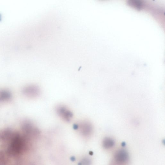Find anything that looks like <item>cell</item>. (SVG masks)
I'll list each match as a JSON object with an SVG mask.
<instances>
[{"instance_id": "cell-6", "label": "cell", "mask_w": 165, "mask_h": 165, "mask_svg": "<svg viewBox=\"0 0 165 165\" xmlns=\"http://www.w3.org/2000/svg\"><path fill=\"white\" fill-rule=\"evenodd\" d=\"M25 92L26 93V94L28 95V96L34 97L39 94V90L38 88L33 86L26 89Z\"/></svg>"}, {"instance_id": "cell-7", "label": "cell", "mask_w": 165, "mask_h": 165, "mask_svg": "<svg viewBox=\"0 0 165 165\" xmlns=\"http://www.w3.org/2000/svg\"><path fill=\"white\" fill-rule=\"evenodd\" d=\"M10 95L8 93L5 92H0V101L8 99L9 98Z\"/></svg>"}, {"instance_id": "cell-4", "label": "cell", "mask_w": 165, "mask_h": 165, "mask_svg": "<svg viewBox=\"0 0 165 165\" xmlns=\"http://www.w3.org/2000/svg\"><path fill=\"white\" fill-rule=\"evenodd\" d=\"M58 114L63 119L69 121L72 118L73 115L68 109L63 106H59L56 109Z\"/></svg>"}, {"instance_id": "cell-5", "label": "cell", "mask_w": 165, "mask_h": 165, "mask_svg": "<svg viewBox=\"0 0 165 165\" xmlns=\"http://www.w3.org/2000/svg\"><path fill=\"white\" fill-rule=\"evenodd\" d=\"M115 144L114 140L112 138L106 137L103 142V147L106 149H109L114 147Z\"/></svg>"}, {"instance_id": "cell-2", "label": "cell", "mask_w": 165, "mask_h": 165, "mask_svg": "<svg viewBox=\"0 0 165 165\" xmlns=\"http://www.w3.org/2000/svg\"><path fill=\"white\" fill-rule=\"evenodd\" d=\"M22 145V141L20 137L18 135L14 136L9 149V152L11 154H17L20 151Z\"/></svg>"}, {"instance_id": "cell-1", "label": "cell", "mask_w": 165, "mask_h": 165, "mask_svg": "<svg viewBox=\"0 0 165 165\" xmlns=\"http://www.w3.org/2000/svg\"><path fill=\"white\" fill-rule=\"evenodd\" d=\"M129 153L126 150L119 149L114 156V162L117 165H126L129 162Z\"/></svg>"}, {"instance_id": "cell-8", "label": "cell", "mask_w": 165, "mask_h": 165, "mask_svg": "<svg viewBox=\"0 0 165 165\" xmlns=\"http://www.w3.org/2000/svg\"><path fill=\"white\" fill-rule=\"evenodd\" d=\"M82 163V165H91V161L88 158H85V159L83 160Z\"/></svg>"}, {"instance_id": "cell-3", "label": "cell", "mask_w": 165, "mask_h": 165, "mask_svg": "<svg viewBox=\"0 0 165 165\" xmlns=\"http://www.w3.org/2000/svg\"><path fill=\"white\" fill-rule=\"evenodd\" d=\"M76 126L77 127V128L79 129L81 133L84 136H89L92 133V126L91 123L88 122H81Z\"/></svg>"}]
</instances>
